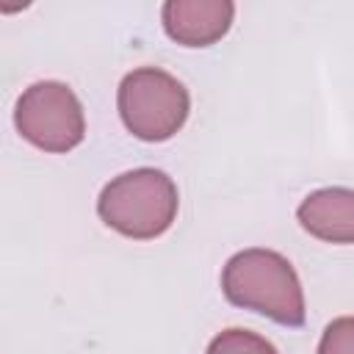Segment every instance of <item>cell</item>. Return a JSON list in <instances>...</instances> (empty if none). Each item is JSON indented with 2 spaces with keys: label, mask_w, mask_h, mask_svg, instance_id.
I'll return each instance as SVG.
<instances>
[{
  "label": "cell",
  "mask_w": 354,
  "mask_h": 354,
  "mask_svg": "<svg viewBox=\"0 0 354 354\" xmlns=\"http://www.w3.org/2000/svg\"><path fill=\"white\" fill-rule=\"evenodd\" d=\"M296 218L304 232L326 243H354V191L318 188L301 199Z\"/></svg>",
  "instance_id": "obj_6"
},
{
  "label": "cell",
  "mask_w": 354,
  "mask_h": 354,
  "mask_svg": "<svg viewBox=\"0 0 354 354\" xmlns=\"http://www.w3.org/2000/svg\"><path fill=\"white\" fill-rule=\"evenodd\" d=\"M180 210L174 180L152 166L130 169L105 183L97 199L100 218L124 238L152 241L163 235Z\"/></svg>",
  "instance_id": "obj_2"
},
{
  "label": "cell",
  "mask_w": 354,
  "mask_h": 354,
  "mask_svg": "<svg viewBox=\"0 0 354 354\" xmlns=\"http://www.w3.org/2000/svg\"><path fill=\"white\" fill-rule=\"evenodd\" d=\"M318 354H354V315H340L332 324H326Z\"/></svg>",
  "instance_id": "obj_8"
},
{
  "label": "cell",
  "mask_w": 354,
  "mask_h": 354,
  "mask_svg": "<svg viewBox=\"0 0 354 354\" xmlns=\"http://www.w3.org/2000/svg\"><path fill=\"white\" fill-rule=\"evenodd\" d=\"M221 290L235 307L260 313L282 326H301L307 307L296 268L274 249H243L221 271Z\"/></svg>",
  "instance_id": "obj_1"
},
{
  "label": "cell",
  "mask_w": 354,
  "mask_h": 354,
  "mask_svg": "<svg viewBox=\"0 0 354 354\" xmlns=\"http://www.w3.org/2000/svg\"><path fill=\"white\" fill-rule=\"evenodd\" d=\"M205 354H279V351H277L274 343L266 340L263 335L235 326V329L218 332V335L207 343V351H205Z\"/></svg>",
  "instance_id": "obj_7"
},
{
  "label": "cell",
  "mask_w": 354,
  "mask_h": 354,
  "mask_svg": "<svg viewBox=\"0 0 354 354\" xmlns=\"http://www.w3.org/2000/svg\"><path fill=\"white\" fill-rule=\"evenodd\" d=\"M17 133L44 152H69L86 138V113L77 94L61 80L30 83L14 105Z\"/></svg>",
  "instance_id": "obj_4"
},
{
  "label": "cell",
  "mask_w": 354,
  "mask_h": 354,
  "mask_svg": "<svg viewBox=\"0 0 354 354\" xmlns=\"http://www.w3.org/2000/svg\"><path fill=\"white\" fill-rule=\"evenodd\" d=\"M122 124L141 141H166L188 119V88L160 66H138L127 72L116 91Z\"/></svg>",
  "instance_id": "obj_3"
},
{
  "label": "cell",
  "mask_w": 354,
  "mask_h": 354,
  "mask_svg": "<svg viewBox=\"0 0 354 354\" xmlns=\"http://www.w3.org/2000/svg\"><path fill=\"white\" fill-rule=\"evenodd\" d=\"M235 19L230 0H169L160 8L163 30L183 47H210L227 36Z\"/></svg>",
  "instance_id": "obj_5"
}]
</instances>
